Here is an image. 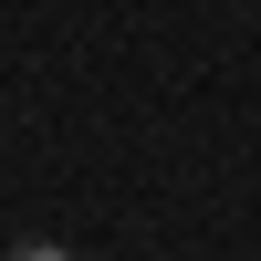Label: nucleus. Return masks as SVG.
Listing matches in <instances>:
<instances>
[{
    "instance_id": "f257e3e1",
    "label": "nucleus",
    "mask_w": 261,
    "mask_h": 261,
    "mask_svg": "<svg viewBox=\"0 0 261 261\" xmlns=\"http://www.w3.org/2000/svg\"><path fill=\"white\" fill-rule=\"evenodd\" d=\"M11 261H73V251H53V241H21V251H11Z\"/></svg>"
}]
</instances>
